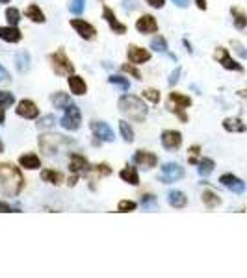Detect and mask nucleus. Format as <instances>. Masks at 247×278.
Returning <instances> with one entry per match:
<instances>
[{
  "label": "nucleus",
  "instance_id": "obj_43",
  "mask_svg": "<svg viewBox=\"0 0 247 278\" xmlns=\"http://www.w3.org/2000/svg\"><path fill=\"white\" fill-rule=\"evenodd\" d=\"M167 108H169V111H173V113H175L176 117L180 119L182 123H188V115L184 113V108H178V106H173V104H169V102H167Z\"/></svg>",
  "mask_w": 247,
  "mask_h": 278
},
{
  "label": "nucleus",
  "instance_id": "obj_54",
  "mask_svg": "<svg viewBox=\"0 0 247 278\" xmlns=\"http://www.w3.org/2000/svg\"><path fill=\"white\" fill-rule=\"evenodd\" d=\"M195 4H197V7L201 9V11H205L206 6H208V4H206V0H195Z\"/></svg>",
  "mask_w": 247,
  "mask_h": 278
},
{
  "label": "nucleus",
  "instance_id": "obj_52",
  "mask_svg": "<svg viewBox=\"0 0 247 278\" xmlns=\"http://www.w3.org/2000/svg\"><path fill=\"white\" fill-rule=\"evenodd\" d=\"M199 152H201V146L199 145L190 146V156H199Z\"/></svg>",
  "mask_w": 247,
  "mask_h": 278
},
{
  "label": "nucleus",
  "instance_id": "obj_27",
  "mask_svg": "<svg viewBox=\"0 0 247 278\" xmlns=\"http://www.w3.org/2000/svg\"><path fill=\"white\" fill-rule=\"evenodd\" d=\"M119 178L127 182L128 186H140V174L136 171V167H125L119 173Z\"/></svg>",
  "mask_w": 247,
  "mask_h": 278
},
{
  "label": "nucleus",
  "instance_id": "obj_41",
  "mask_svg": "<svg viewBox=\"0 0 247 278\" xmlns=\"http://www.w3.org/2000/svg\"><path fill=\"white\" fill-rule=\"evenodd\" d=\"M121 69L125 70V72H128V74H130V76H134L136 80H143V78H141V72L140 70H138V67H136L134 63H123V67H121Z\"/></svg>",
  "mask_w": 247,
  "mask_h": 278
},
{
  "label": "nucleus",
  "instance_id": "obj_59",
  "mask_svg": "<svg viewBox=\"0 0 247 278\" xmlns=\"http://www.w3.org/2000/svg\"><path fill=\"white\" fill-rule=\"evenodd\" d=\"M7 2H9V0H0V4H7Z\"/></svg>",
  "mask_w": 247,
  "mask_h": 278
},
{
  "label": "nucleus",
  "instance_id": "obj_11",
  "mask_svg": "<svg viewBox=\"0 0 247 278\" xmlns=\"http://www.w3.org/2000/svg\"><path fill=\"white\" fill-rule=\"evenodd\" d=\"M219 184H221L223 188L229 189V191H233V193L242 195L244 191H246V182L242 180V178H238V176L231 174V173L221 174V176H219Z\"/></svg>",
  "mask_w": 247,
  "mask_h": 278
},
{
  "label": "nucleus",
  "instance_id": "obj_19",
  "mask_svg": "<svg viewBox=\"0 0 247 278\" xmlns=\"http://www.w3.org/2000/svg\"><path fill=\"white\" fill-rule=\"evenodd\" d=\"M69 169H71V173L80 174L82 171H87V169H89V163H87V160H85L82 154H71Z\"/></svg>",
  "mask_w": 247,
  "mask_h": 278
},
{
  "label": "nucleus",
  "instance_id": "obj_55",
  "mask_svg": "<svg viewBox=\"0 0 247 278\" xmlns=\"http://www.w3.org/2000/svg\"><path fill=\"white\" fill-rule=\"evenodd\" d=\"M6 123V113H4V108L0 106V125H4Z\"/></svg>",
  "mask_w": 247,
  "mask_h": 278
},
{
  "label": "nucleus",
  "instance_id": "obj_5",
  "mask_svg": "<svg viewBox=\"0 0 247 278\" xmlns=\"http://www.w3.org/2000/svg\"><path fill=\"white\" fill-rule=\"evenodd\" d=\"M60 125L64 126L65 130H69V132H77L80 125H82V113H80V108L77 104H69L65 108V113L62 121H60Z\"/></svg>",
  "mask_w": 247,
  "mask_h": 278
},
{
  "label": "nucleus",
  "instance_id": "obj_15",
  "mask_svg": "<svg viewBox=\"0 0 247 278\" xmlns=\"http://www.w3.org/2000/svg\"><path fill=\"white\" fill-rule=\"evenodd\" d=\"M127 58L130 63L134 65H141V63H147L151 60V52L147 49H141V47H136V45H130L127 50Z\"/></svg>",
  "mask_w": 247,
  "mask_h": 278
},
{
  "label": "nucleus",
  "instance_id": "obj_37",
  "mask_svg": "<svg viewBox=\"0 0 247 278\" xmlns=\"http://www.w3.org/2000/svg\"><path fill=\"white\" fill-rule=\"evenodd\" d=\"M56 125V117H54V115H43L41 119H39V123H37V128H39V130H50V128H52V126Z\"/></svg>",
  "mask_w": 247,
  "mask_h": 278
},
{
  "label": "nucleus",
  "instance_id": "obj_57",
  "mask_svg": "<svg viewBox=\"0 0 247 278\" xmlns=\"http://www.w3.org/2000/svg\"><path fill=\"white\" fill-rule=\"evenodd\" d=\"M184 47H186V49H188V52H191V45H190V43H188V39H184Z\"/></svg>",
  "mask_w": 247,
  "mask_h": 278
},
{
  "label": "nucleus",
  "instance_id": "obj_58",
  "mask_svg": "<svg viewBox=\"0 0 247 278\" xmlns=\"http://www.w3.org/2000/svg\"><path fill=\"white\" fill-rule=\"evenodd\" d=\"M0 152H4V143L0 141Z\"/></svg>",
  "mask_w": 247,
  "mask_h": 278
},
{
  "label": "nucleus",
  "instance_id": "obj_38",
  "mask_svg": "<svg viewBox=\"0 0 247 278\" xmlns=\"http://www.w3.org/2000/svg\"><path fill=\"white\" fill-rule=\"evenodd\" d=\"M15 102V95L9 93V91H0V106L6 110V108H11Z\"/></svg>",
  "mask_w": 247,
  "mask_h": 278
},
{
  "label": "nucleus",
  "instance_id": "obj_8",
  "mask_svg": "<svg viewBox=\"0 0 247 278\" xmlns=\"http://www.w3.org/2000/svg\"><path fill=\"white\" fill-rule=\"evenodd\" d=\"M71 26L75 28V32H77L82 39H85V41H91V39L97 37L95 26L89 24L87 21H84V19H71Z\"/></svg>",
  "mask_w": 247,
  "mask_h": 278
},
{
  "label": "nucleus",
  "instance_id": "obj_23",
  "mask_svg": "<svg viewBox=\"0 0 247 278\" xmlns=\"http://www.w3.org/2000/svg\"><path fill=\"white\" fill-rule=\"evenodd\" d=\"M19 165L28 169V171H37L41 167V160L35 154H22L21 158H19Z\"/></svg>",
  "mask_w": 247,
  "mask_h": 278
},
{
  "label": "nucleus",
  "instance_id": "obj_35",
  "mask_svg": "<svg viewBox=\"0 0 247 278\" xmlns=\"http://www.w3.org/2000/svg\"><path fill=\"white\" fill-rule=\"evenodd\" d=\"M6 21L9 26H17L21 21V11L17 7H7L6 9Z\"/></svg>",
  "mask_w": 247,
  "mask_h": 278
},
{
  "label": "nucleus",
  "instance_id": "obj_24",
  "mask_svg": "<svg viewBox=\"0 0 247 278\" xmlns=\"http://www.w3.org/2000/svg\"><path fill=\"white\" fill-rule=\"evenodd\" d=\"M201 201H203V204H205L208 209H214L221 204V197H219L216 191H212V189H205L203 195H201Z\"/></svg>",
  "mask_w": 247,
  "mask_h": 278
},
{
  "label": "nucleus",
  "instance_id": "obj_18",
  "mask_svg": "<svg viewBox=\"0 0 247 278\" xmlns=\"http://www.w3.org/2000/svg\"><path fill=\"white\" fill-rule=\"evenodd\" d=\"M0 39L6 43H19L22 39V32L17 26H0Z\"/></svg>",
  "mask_w": 247,
  "mask_h": 278
},
{
  "label": "nucleus",
  "instance_id": "obj_48",
  "mask_svg": "<svg viewBox=\"0 0 247 278\" xmlns=\"http://www.w3.org/2000/svg\"><path fill=\"white\" fill-rule=\"evenodd\" d=\"M7 82H9V72L0 65V83H7Z\"/></svg>",
  "mask_w": 247,
  "mask_h": 278
},
{
  "label": "nucleus",
  "instance_id": "obj_2",
  "mask_svg": "<svg viewBox=\"0 0 247 278\" xmlns=\"http://www.w3.org/2000/svg\"><path fill=\"white\" fill-rule=\"evenodd\" d=\"M117 106H119L121 113H125L134 123H143L147 119V113H149L147 104L140 97H136V95H123L119 98Z\"/></svg>",
  "mask_w": 247,
  "mask_h": 278
},
{
  "label": "nucleus",
  "instance_id": "obj_46",
  "mask_svg": "<svg viewBox=\"0 0 247 278\" xmlns=\"http://www.w3.org/2000/svg\"><path fill=\"white\" fill-rule=\"evenodd\" d=\"M149 6L155 7V9H162L164 6H165V0H145Z\"/></svg>",
  "mask_w": 247,
  "mask_h": 278
},
{
  "label": "nucleus",
  "instance_id": "obj_50",
  "mask_svg": "<svg viewBox=\"0 0 247 278\" xmlns=\"http://www.w3.org/2000/svg\"><path fill=\"white\" fill-rule=\"evenodd\" d=\"M11 211H13V208H11L7 202L0 201V213H11Z\"/></svg>",
  "mask_w": 247,
  "mask_h": 278
},
{
  "label": "nucleus",
  "instance_id": "obj_30",
  "mask_svg": "<svg viewBox=\"0 0 247 278\" xmlns=\"http://www.w3.org/2000/svg\"><path fill=\"white\" fill-rule=\"evenodd\" d=\"M231 15L234 17V26L238 28V30L247 28V15L244 11H240L238 7H231Z\"/></svg>",
  "mask_w": 247,
  "mask_h": 278
},
{
  "label": "nucleus",
  "instance_id": "obj_25",
  "mask_svg": "<svg viewBox=\"0 0 247 278\" xmlns=\"http://www.w3.org/2000/svg\"><path fill=\"white\" fill-rule=\"evenodd\" d=\"M41 180L50 184V186H60L64 182V174L54 169H43L41 171Z\"/></svg>",
  "mask_w": 247,
  "mask_h": 278
},
{
  "label": "nucleus",
  "instance_id": "obj_47",
  "mask_svg": "<svg viewBox=\"0 0 247 278\" xmlns=\"http://www.w3.org/2000/svg\"><path fill=\"white\" fill-rule=\"evenodd\" d=\"M123 7H125L127 11H132V9L138 7V4H136V0H123Z\"/></svg>",
  "mask_w": 247,
  "mask_h": 278
},
{
  "label": "nucleus",
  "instance_id": "obj_16",
  "mask_svg": "<svg viewBox=\"0 0 247 278\" xmlns=\"http://www.w3.org/2000/svg\"><path fill=\"white\" fill-rule=\"evenodd\" d=\"M136 30L140 32V34H156L158 32V22L153 15H141L138 22H136Z\"/></svg>",
  "mask_w": 247,
  "mask_h": 278
},
{
  "label": "nucleus",
  "instance_id": "obj_9",
  "mask_svg": "<svg viewBox=\"0 0 247 278\" xmlns=\"http://www.w3.org/2000/svg\"><path fill=\"white\" fill-rule=\"evenodd\" d=\"M214 58H216V62L221 63V67H225L227 70H236V72H242V70H244V67H242L238 62H234L233 58L229 56V50L223 49V47H218V49H216Z\"/></svg>",
  "mask_w": 247,
  "mask_h": 278
},
{
  "label": "nucleus",
  "instance_id": "obj_22",
  "mask_svg": "<svg viewBox=\"0 0 247 278\" xmlns=\"http://www.w3.org/2000/svg\"><path fill=\"white\" fill-rule=\"evenodd\" d=\"M223 128L227 132H233V134H242L247 130V126L244 125V121L238 117H229L223 121Z\"/></svg>",
  "mask_w": 247,
  "mask_h": 278
},
{
  "label": "nucleus",
  "instance_id": "obj_14",
  "mask_svg": "<svg viewBox=\"0 0 247 278\" xmlns=\"http://www.w3.org/2000/svg\"><path fill=\"white\" fill-rule=\"evenodd\" d=\"M102 17H104V21L108 22V26H110V30H112L113 34H117V35L127 34V26H125L123 22L117 21L115 13H113V11L108 6L102 7Z\"/></svg>",
  "mask_w": 247,
  "mask_h": 278
},
{
  "label": "nucleus",
  "instance_id": "obj_17",
  "mask_svg": "<svg viewBox=\"0 0 247 278\" xmlns=\"http://www.w3.org/2000/svg\"><path fill=\"white\" fill-rule=\"evenodd\" d=\"M67 83H69V89L73 95H77V97H82V95H85V91H87V85H85L84 78L78 76V74H69V78H67Z\"/></svg>",
  "mask_w": 247,
  "mask_h": 278
},
{
  "label": "nucleus",
  "instance_id": "obj_29",
  "mask_svg": "<svg viewBox=\"0 0 247 278\" xmlns=\"http://www.w3.org/2000/svg\"><path fill=\"white\" fill-rule=\"evenodd\" d=\"M167 102H169V104H173V106H178V108L188 110V108L191 106V98L186 97V95H180V93H176V91H173V93H169Z\"/></svg>",
  "mask_w": 247,
  "mask_h": 278
},
{
  "label": "nucleus",
  "instance_id": "obj_20",
  "mask_svg": "<svg viewBox=\"0 0 247 278\" xmlns=\"http://www.w3.org/2000/svg\"><path fill=\"white\" fill-rule=\"evenodd\" d=\"M30 62H32V58H30L28 50H19V52L15 54V69L19 70L21 74L28 72Z\"/></svg>",
  "mask_w": 247,
  "mask_h": 278
},
{
  "label": "nucleus",
  "instance_id": "obj_13",
  "mask_svg": "<svg viewBox=\"0 0 247 278\" xmlns=\"http://www.w3.org/2000/svg\"><path fill=\"white\" fill-rule=\"evenodd\" d=\"M136 165L141 167V169H153V167L158 165V156L155 152H149V150H138L134 154V158H132Z\"/></svg>",
  "mask_w": 247,
  "mask_h": 278
},
{
  "label": "nucleus",
  "instance_id": "obj_36",
  "mask_svg": "<svg viewBox=\"0 0 247 278\" xmlns=\"http://www.w3.org/2000/svg\"><path fill=\"white\" fill-rule=\"evenodd\" d=\"M143 98L151 104H158L160 102V91L155 89V87H147V89H143Z\"/></svg>",
  "mask_w": 247,
  "mask_h": 278
},
{
  "label": "nucleus",
  "instance_id": "obj_3",
  "mask_svg": "<svg viewBox=\"0 0 247 278\" xmlns=\"http://www.w3.org/2000/svg\"><path fill=\"white\" fill-rule=\"evenodd\" d=\"M65 145H69V139L64 136H58V134H43L39 138V148L45 156H54Z\"/></svg>",
  "mask_w": 247,
  "mask_h": 278
},
{
  "label": "nucleus",
  "instance_id": "obj_26",
  "mask_svg": "<svg viewBox=\"0 0 247 278\" xmlns=\"http://www.w3.org/2000/svg\"><path fill=\"white\" fill-rule=\"evenodd\" d=\"M24 15H26L32 22H35V24H43V22L47 21V19H45V13H43L41 7L37 6V4H30V6H26Z\"/></svg>",
  "mask_w": 247,
  "mask_h": 278
},
{
  "label": "nucleus",
  "instance_id": "obj_4",
  "mask_svg": "<svg viewBox=\"0 0 247 278\" xmlns=\"http://www.w3.org/2000/svg\"><path fill=\"white\" fill-rule=\"evenodd\" d=\"M50 65H52V70L60 74V76H69L75 72V65L71 62L67 54H65V50L58 49L56 52H52L50 54Z\"/></svg>",
  "mask_w": 247,
  "mask_h": 278
},
{
  "label": "nucleus",
  "instance_id": "obj_12",
  "mask_svg": "<svg viewBox=\"0 0 247 278\" xmlns=\"http://www.w3.org/2000/svg\"><path fill=\"white\" fill-rule=\"evenodd\" d=\"M15 111H17V115L22 119H37L39 117V108H37V104H35L34 100H30V98H22L21 102L17 104Z\"/></svg>",
  "mask_w": 247,
  "mask_h": 278
},
{
  "label": "nucleus",
  "instance_id": "obj_49",
  "mask_svg": "<svg viewBox=\"0 0 247 278\" xmlns=\"http://www.w3.org/2000/svg\"><path fill=\"white\" fill-rule=\"evenodd\" d=\"M233 47H236V50H238V54L242 56V58H247V50L244 49V45L238 41H233Z\"/></svg>",
  "mask_w": 247,
  "mask_h": 278
},
{
  "label": "nucleus",
  "instance_id": "obj_33",
  "mask_svg": "<svg viewBox=\"0 0 247 278\" xmlns=\"http://www.w3.org/2000/svg\"><path fill=\"white\" fill-rule=\"evenodd\" d=\"M119 132H121V138L125 139L127 143L134 141V130H132V126L128 125L127 121H119Z\"/></svg>",
  "mask_w": 247,
  "mask_h": 278
},
{
  "label": "nucleus",
  "instance_id": "obj_34",
  "mask_svg": "<svg viewBox=\"0 0 247 278\" xmlns=\"http://www.w3.org/2000/svg\"><path fill=\"white\" fill-rule=\"evenodd\" d=\"M108 82L112 83V85H117L121 91H128V87H130V82H128V78L121 76V74H110Z\"/></svg>",
  "mask_w": 247,
  "mask_h": 278
},
{
  "label": "nucleus",
  "instance_id": "obj_45",
  "mask_svg": "<svg viewBox=\"0 0 247 278\" xmlns=\"http://www.w3.org/2000/svg\"><path fill=\"white\" fill-rule=\"evenodd\" d=\"M180 72H182V69H180V67H176V69L169 74V80H167V83H169V85H175V83L178 82V78H180Z\"/></svg>",
  "mask_w": 247,
  "mask_h": 278
},
{
  "label": "nucleus",
  "instance_id": "obj_44",
  "mask_svg": "<svg viewBox=\"0 0 247 278\" xmlns=\"http://www.w3.org/2000/svg\"><path fill=\"white\" fill-rule=\"evenodd\" d=\"M95 171H97L99 174H102V176L112 174V169H110V165H108V163H99V165H95Z\"/></svg>",
  "mask_w": 247,
  "mask_h": 278
},
{
  "label": "nucleus",
  "instance_id": "obj_32",
  "mask_svg": "<svg viewBox=\"0 0 247 278\" xmlns=\"http://www.w3.org/2000/svg\"><path fill=\"white\" fill-rule=\"evenodd\" d=\"M214 167H216L214 160H210V158H203V160H199V163H197V171L201 176H208V174H212Z\"/></svg>",
  "mask_w": 247,
  "mask_h": 278
},
{
  "label": "nucleus",
  "instance_id": "obj_39",
  "mask_svg": "<svg viewBox=\"0 0 247 278\" xmlns=\"http://www.w3.org/2000/svg\"><path fill=\"white\" fill-rule=\"evenodd\" d=\"M84 7H85V0H71L69 11L73 15H82Z\"/></svg>",
  "mask_w": 247,
  "mask_h": 278
},
{
  "label": "nucleus",
  "instance_id": "obj_51",
  "mask_svg": "<svg viewBox=\"0 0 247 278\" xmlns=\"http://www.w3.org/2000/svg\"><path fill=\"white\" fill-rule=\"evenodd\" d=\"M175 6H178V7H188L190 6V0H171Z\"/></svg>",
  "mask_w": 247,
  "mask_h": 278
},
{
  "label": "nucleus",
  "instance_id": "obj_42",
  "mask_svg": "<svg viewBox=\"0 0 247 278\" xmlns=\"http://www.w3.org/2000/svg\"><path fill=\"white\" fill-rule=\"evenodd\" d=\"M138 208V204L134 201H121L117 204V209H119L121 213H128V211H134Z\"/></svg>",
  "mask_w": 247,
  "mask_h": 278
},
{
  "label": "nucleus",
  "instance_id": "obj_1",
  "mask_svg": "<svg viewBox=\"0 0 247 278\" xmlns=\"http://www.w3.org/2000/svg\"><path fill=\"white\" fill-rule=\"evenodd\" d=\"M24 189V176L19 167L11 163H0V193L6 197H17Z\"/></svg>",
  "mask_w": 247,
  "mask_h": 278
},
{
  "label": "nucleus",
  "instance_id": "obj_10",
  "mask_svg": "<svg viewBox=\"0 0 247 278\" xmlns=\"http://www.w3.org/2000/svg\"><path fill=\"white\" fill-rule=\"evenodd\" d=\"M160 141L165 150H178L182 146V134L176 130H164Z\"/></svg>",
  "mask_w": 247,
  "mask_h": 278
},
{
  "label": "nucleus",
  "instance_id": "obj_28",
  "mask_svg": "<svg viewBox=\"0 0 247 278\" xmlns=\"http://www.w3.org/2000/svg\"><path fill=\"white\" fill-rule=\"evenodd\" d=\"M50 102H52V106L58 108V110H65V108L71 104V97L67 93H64V91H58V93H52Z\"/></svg>",
  "mask_w": 247,
  "mask_h": 278
},
{
  "label": "nucleus",
  "instance_id": "obj_40",
  "mask_svg": "<svg viewBox=\"0 0 247 278\" xmlns=\"http://www.w3.org/2000/svg\"><path fill=\"white\" fill-rule=\"evenodd\" d=\"M141 208L143 209H155L156 208V197L155 195H143V197H141Z\"/></svg>",
  "mask_w": 247,
  "mask_h": 278
},
{
  "label": "nucleus",
  "instance_id": "obj_31",
  "mask_svg": "<svg viewBox=\"0 0 247 278\" xmlns=\"http://www.w3.org/2000/svg\"><path fill=\"white\" fill-rule=\"evenodd\" d=\"M151 49L155 50V52H169V45H167V39L164 37V35H156L155 39L151 41Z\"/></svg>",
  "mask_w": 247,
  "mask_h": 278
},
{
  "label": "nucleus",
  "instance_id": "obj_53",
  "mask_svg": "<svg viewBox=\"0 0 247 278\" xmlns=\"http://www.w3.org/2000/svg\"><path fill=\"white\" fill-rule=\"evenodd\" d=\"M77 182H78V174H77V173H73V176H71L69 180H67V184H69L71 188H73V186H77Z\"/></svg>",
  "mask_w": 247,
  "mask_h": 278
},
{
  "label": "nucleus",
  "instance_id": "obj_21",
  "mask_svg": "<svg viewBox=\"0 0 247 278\" xmlns=\"http://www.w3.org/2000/svg\"><path fill=\"white\" fill-rule=\"evenodd\" d=\"M167 202H169L171 208L182 209L184 206L188 204V197H186L182 191H178V189H173V191H169V195H167Z\"/></svg>",
  "mask_w": 247,
  "mask_h": 278
},
{
  "label": "nucleus",
  "instance_id": "obj_7",
  "mask_svg": "<svg viewBox=\"0 0 247 278\" xmlns=\"http://www.w3.org/2000/svg\"><path fill=\"white\" fill-rule=\"evenodd\" d=\"M89 128H91L93 136L97 139H100V141H104V143H112L113 139H115L113 130L110 128L108 123H104V121H93L91 125H89Z\"/></svg>",
  "mask_w": 247,
  "mask_h": 278
},
{
  "label": "nucleus",
  "instance_id": "obj_56",
  "mask_svg": "<svg viewBox=\"0 0 247 278\" xmlns=\"http://www.w3.org/2000/svg\"><path fill=\"white\" fill-rule=\"evenodd\" d=\"M238 97L247 98V89H240V91H238Z\"/></svg>",
  "mask_w": 247,
  "mask_h": 278
},
{
  "label": "nucleus",
  "instance_id": "obj_6",
  "mask_svg": "<svg viewBox=\"0 0 247 278\" xmlns=\"http://www.w3.org/2000/svg\"><path fill=\"white\" fill-rule=\"evenodd\" d=\"M184 167H180L178 163H164L162 165V171L158 174V180L162 182V184H173V182H178L184 178Z\"/></svg>",
  "mask_w": 247,
  "mask_h": 278
}]
</instances>
